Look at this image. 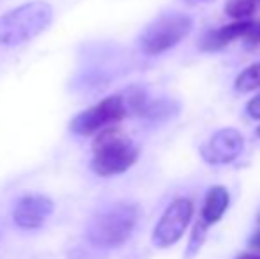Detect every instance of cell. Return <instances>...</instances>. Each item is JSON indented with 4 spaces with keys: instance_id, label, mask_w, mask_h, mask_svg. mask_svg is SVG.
Returning a JSON list of instances; mask_svg holds the SVG:
<instances>
[{
    "instance_id": "7a4b0ae2",
    "label": "cell",
    "mask_w": 260,
    "mask_h": 259,
    "mask_svg": "<svg viewBox=\"0 0 260 259\" xmlns=\"http://www.w3.org/2000/svg\"><path fill=\"white\" fill-rule=\"evenodd\" d=\"M90 167L98 176H117L122 174L138 160V148L129 137L117 128H106L96 137L92 144Z\"/></svg>"
},
{
    "instance_id": "7c38bea8",
    "label": "cell",
    "mask_w": 260,
    "mask_h": 259,
    "mask_svg": "<svg viewBox=\"0 0 260 259\" xmlns=\"http://www.w3.org/2000/svg\"><path fill=\"white\" fill-rule=\"evenodd\" d=\"M260 87V63L246 68L236 80V89L239 93H250Z\"/></svg>"
},
{
    "instance_id": "8fae6325",
    "label": "cell",
    "mask_w": 260,
    "mask_h": 259,
    "mask_svg": "<svg viewBox=\"0 0 260 259\" xmlns=\"http://www.w3.org/2000/svg\"><path fill=\"white\" fill-rule=\"evenodd\" d=\"M225 11L236 21H246L253 14L260 13V0H229Z\"/></svg>"
},
{
    "instance_id": "ba28073f",
    "label": "cell",
    "mask_w": 260,
    "mask_h": 259,
    "mask_svg": "<svg viewBox=\"0 0 260 259\" xmlns=\"http://www.w3.org/2000/svg\"><path fill=\"white\" fill-rule=\"evenodd\" d=\"M53 213V200L41 194L23 195L13 210V220L21 229H39Z\"/></svg>"
},
{
    "instance_id": "5bb4252c",
    "label": "cell",
    "mask_w": 260,
    "mask_h": 259,
    "mask_svg": "<svg viewBox=\"0 0 260 259\" xmlns=\"http://www.w3.org/2000/svg\"><path fill=\"white\" fill-rule=\"evenodd\" d=\"M246 112L251 119H260V94L250 100V103L246 105Z\"/></svg>"
},
{
    "instance_id": "6da1fadb",
    "label": "cell",
    "mask_w": 260,
    "mask_h": 259,
    "mask_svg": "<svg viewBox=\"0 0 260 259\" xmlns=\"http://www.w3.org/2000/svg\"><path fill=\"white\" fill-rule=\"evenodd\" d=\"M53 20L48 2L34 0L0 16V45L16 46L39 36Z\"/></svg>"
},
{
    "instance_id": "9c48e42d",
    "label": "cell",
    "mask_w": 260,
    "mask_h": 259,
    "mask_svg": "<svg viewBox=\"0 0 260 259\" xmlns=\"http://www.w3.org/2000/svg\"><path fill=\"white\" fill-rule=\"evenodd\" d=\"M251 21H234L230 25H225L221 28H216L211 31L206 38L200 43V48L206 50V52H218V50L229 46L230 43H234L236 39H243L244 34L250 28Z\"/></svg>"
},
{
    "instance_id": "5b68a950",
    "label": "cell",
    "mask_w": 260,
    "mask_h": 259,
    "mask_svg": "<svg viewBox=\"0 0 260 259\" xmlns=\"http://www.w3.org/2000/svg\"><path fill=\"white\" fill-rule=\"evenodd\" d=\"M127 116V107L122 96H108L94 107L80 112L71 121V131L80 137L112 128Z\"/></svg>"
},
{
    "instance_id": "d6986e66",
    "label": "cell",
    "mask_w": 260,
    "mask_h": 259,
    "mask_svg": "<svg viewBox=\"0 0 260 259\" xmlns=\"http://www.w3.org/2000/svg\"><path fill=\"white\" fill-rule=\"evenodd\" d=\"M258 259H260V257H258Z\"/></svg>"
},
{
    "instance_id": "52a82bcc",
    "label": "cell",
    "mask_w": 260,
    "mask_h": 259,
    "mask_svg": "<svg viewBox=\"0 0 260 259\" xmlns=\"http://www.w3.org/2000/svg\"><path fill=\"white\" fill-rule=\"evenodd\" d=\"M244 138L234 128H223L216 131L206 144L200 148V155L211 165L230 163L243 153Z\"/></svg>"
},
{
    "instance_id": "8992f818",
    "label": "cell",
    "mask_w": 260,
    "mask_h": 259,
    "mask_svg": "<svg viewBox=\"0 0 260 259\" xmlns=\"http://www.w3.org/2000/svg\"><path fill=\"white\" fill-rule=\"evenodd\" d=\"M193 217V203L186 197L175 199L170 206L165 210L161 215L159 222L154 227V235H152V242L159 249H167V247L174 245L181 240L184 231L188 229L189 222Z\"/></svg>"
},
{
    "instance_id": "2e32d148",
    "label": "cell",
    "mask_w": 260,
    "mask_h": 259,
    "mask_svg": "<svg viewBox=\"0 0 260 259\" xmlns=\"http://www.w3.org/2000/svg\"><path fill=\"white\" fill-rule=\"evenodd\" d=\"M239 259H258L257 256H241Z\"/></svg>"
},
{
    "instance_id": "277c9868",
    "label": "cell",
    "mask_w": 260,
    "mask_h": 259,
    "mask_svg": "<svg viewBox=\"0 0 260 259\" xmlns=\"http://www.w3.org/2000/svg\"><path fill=\"white\" fill-rule=\"evenodd\" d=\"M193 27V20L188 14L170 13L156 18L144 32H142L138 45L147 55H159L167 50L174 48L189 34Z\"/></svg>"
},
{
    "instance_id": "4fadbf2b",
    "label": "cell",
    "mask_w": 260,
    "mask_h": 259,
    "mask_svg": "<svg viewBox=\"0 0 260 259\" xmlns=\"http://www.w3.org/2000/svg\"><path fill=\"white\" fill-rule=\"evenodd\" d=\"M243 39L248 43V45H260V20L251 21L250 28H248V32L244 34Z\"/></svg>"
},
{
    "instance_id": "30bf717a",
    "label": "cell",
    "mask_w": 260,
    "mask_h": 259,
    "mask_svg": "<svg viewBox=\"0 0 260 259\" xmlns=\"http://www.w3.org/2000/svg\"><path fill=\"white\" fill-rule=\"evenodd\" d=\"M230 197L225 187H212L207 192L206 200H204L202 213H200V222L204 225H212L225 215L226 208H229Z\"/></svg>"
},
{
    "instance_id": "9a60e30c",
    "label": "cell",
    "mask_w": 260,
    "mask_h": 259,
    "mask_svg": "<svg viewBox=\"0 0 260 259\" xmlns=\"http://www.w3.org/2000/svg\"><path fill=\"white\" fill-rule=\"evenodd\" d=\"M250 245L253 247V249H260V229L257 233H255L253 236H251V240H250Z\"/></svg>"
},
{
    "instance_id": "3957f363",
    "label": "cell",
    "mask_w": 260,
    "mask_h": 259,
    "mask_svg": "<svg viewBox=\"0 0 260 259\" xmlns=\"http://www.w3.org/2000/svg\"><path fill=\"white\" fill-rule=\"evenodd\" d=\"M138 206L129 203H119L100 211L90 220L87 236L98 247L115 249L126 243V240L133 235L138 222Z\"/></svg>"
},
{
    "instance_id": "e0dca14e",
    "label": "cell",
    "mask_w": 260,
    "mask_h": 259,
    "mask_svg": "<svg viewBox=\"0 0 260 259\" xmlns=\"http://www.w3.org/2000/svg\"><path fill=\"white\" fill-rule=\"evenodd\" d=\"M257 135H260V126H258V128H257Z\"/></svg>"
},
{
    "instance_id": "ac0fdd59",
    "label": "cell",
    "mask_w": 260,
    "mask_h": 259,
    "mask_svg": "<svg viewBox=\"0 0 260 259\" xmlns=\"http://www.w3.org/2000/svg\"><path fill=\"white\" fill-rule=\"evenodd\" d=\"M258 222H260V213H258Z\"/></svg>"
}]
</instances>
